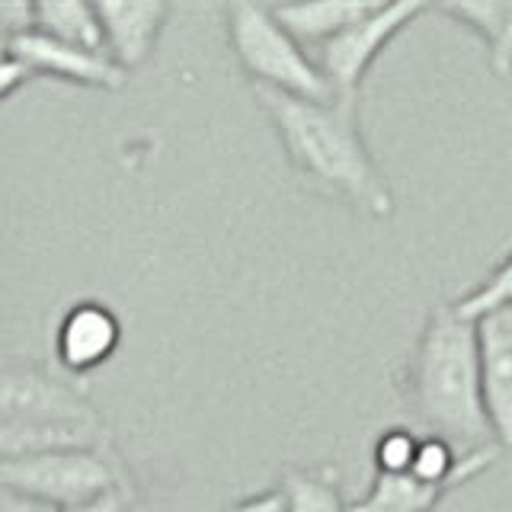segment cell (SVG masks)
Masks as SVG:
<instances>
[{
  "instance_id": "5b68a950",
  "label": "cell",
  "mask_w": 512,
  "mask_h": 512,
  "mask_svg": "<svg viewBox=\"0 0 512 512\" xmlns=\"http://www.w3.org/2000/svg\"><path fill=\"white\" fill-rule=\"evenodd\" d=\"M426 13L420 0H400V4H375L362 20L336 32L330 42L317 48L314 64L327 77L336 100H359L362 80L378 55L404 32L416 16Z\"/></svg>"
},
{
  "instance_id": "7a4b0ae2",
  "label": "cell",
  "mask_w": 512,
  "mask_h": 512,
  "mask_svg": "<svg viewBox=\"0 0 512 512\" xmlns=\"http://www.w3.org/2000/svg\"><path fill=\"white\" fill-rule=\"evenodd\" d=\"M253 93L276 125L288 164L304 180L368 218L394 215V192L362 138L359 100L311 103L266 87Z\"/></svg>"
},
{
  "instance_id": "603a6c76",
  "label": "cell",
  "mask_w": 512,
  "mask_h": 512,
  "mask_svg": "<svg viewBox=\"0 0 512 512\" xmlns=\"http://www.w3.org/2000/svg\"><path fill=\"white\" fill-rule=\"evenodd\" d=\"M29 77H32V74L23 68V64L16 61L13 55H7L4 61H0V100H7V96H10L16 87H23Z\"/></svg>"
},
{
  "instance_id": "52a82bcc",
  "label": "cell",
  "mask_w": 512,
  "mask_h": 512,
  "mask_svg": "<svg viewBox=\"0 0 512 512\" xmlns=\"http://www.w3.org/2000/svg\"><path fill=\"white\" fill-rule=\"evenodd\" d=\"M480 391L500 452L512 448V304L474 320Z\"/></svg>"
},
{
  "instance_id": "7c38bea8",
  "label": "cell",
  "mask_w": 512,
  "mask_h": 512,
  "mask_svg": "<svg viewBox=\"0 0 512 512\" xmlns=\"http://www.w3.org/2000/svg\"><path fill=\"white\" fill-rule=\"evenodd\" d=\"M32 32L61 45L106 55L103 26L93 4H80V0H42V4H32Z\"/></svg>"
},
{
  "instance_id": "ba28073f",
  "label": "cell",
  "mask_w": 512,
  "mask_h": 512,
  "mask_svg": "<svg viewBox=\"0 0 512 512\" xmlns=\"http://www.w3.org/2000/svg\"><path fill=\"white\" fill-rule=\"evenodd\" d=\"M10 55L29 74H45V77L71 80V84H84V87H103V90H116L125 84V71L116 68L109 55L61 45L48 36H39V32H23V36L10 39Z\"/></svg>"
},
{
  "instance_id": "ffe728a7",
  "label": "cell",
  "mask_w": 512,
  "mask_h": 512,
  "mask_svg": "<svg viewBox=\"0 0 512 512\" xmlns=\"http://www.w3.org/2000/svg\"><path fill=\"white\" fill-rule=\"evenodd\" d=\"M228 512H288V506H285V493H282V487H276V490L256 493V496H250V500L234 503Z\"/></svg>"
},
{
  "instance_id": "7402d4cb",
  "label": "cell",
  "mask_w": 512,
  "mask_h": 512,
  "mask_svg": "<svg viewBox=\"0 0 512 512\" xmlns=\"http://www.w3.org/2000/svg\"><path fill=\"white\" fill-rule=\"evenodd\" d=\"M64 512H128V493H125V487H119V490H109V493L96 496V500H90V503L71 506Z\"/></svg>"
},
{
  "instance_id": "9a60e30c",
  "label": "cell",
  "mask_w": 512,
  "mask_h": 512,
  "mask_svg": "<svg viewBox=\"0 0 512 512\" xmlns=\"http://www.w3.org/2000/svg\"><path fill=\"white\" fill-rule=\"evenodd\" d=\"M442 16L455 20L484 42L493 74L506 77L512 68V4H442Z\"/></svg>"
},
{
  "instance_id": "3957f363",
  "label": "cell",
  "mask_w": 512,
  "mask_h": 512,
  "mask_svg": "<svg viewBox=\"0 0 512 512\" xmlns=\"http://www.w3.org/2000/svg\"><path fill=\"white\" fill-rule=\"evenodd\" d=\"M228 29L234 55L240 68L253 77V87H266L311 103L336 100L314 58L282 29V23L272 16V7L250 4V0L231 4Z\"/></svg>"
},
{
  "instance_id": "277c9868",
  "label": "cell",
  "mask_w": 512,
  "mask_h": 512,
  "mask_svg": "<svg viewBox=\"0 0 512 512\" xmlns=\"http://www.w3.org/2000/svg\"><path fill=\"white\" fill-rule=\"evenodd\" d=\"M0 487L71 509L119 490L122 474L100 448H74V452H45L32 458H0Z\"/></svg>"
},
{
  "instance_id": "2e32d148",
  "label": "cell",
  "mask_w": 512,
  "mask_h": 512,
  "mask_svg": "<svg viewBox=\"0 0 512 512\" xmlns=\"http://www.w3.org/2000/svg\"><path fill=\"white\" fill-rule=\"evenodd\" d=\"M288 512H346L336 471H288L282 480Z\"/></svg>"
},
{
  "instance_id": "44dd1931",
  "label": "cell",
  "mask_w": 512,
  "mask_h": 512,
  "mask_svg": "<svg viewBox=\"0 0 512 512\" xmlns=\"http://www.w3.org/2000/svg\"><path fill=\"white\" fill-rule=\"evenodd\" d=\"M0 512H64L52 503H42V500H32V496L23 493H13L0 487Z\"/></svg>"
},
{
  "instance_id": "ac0fdd59",
  "label": "cell",
  "mask_w": 512,
  "mask_h": 512,
  "mask_svg": "<svg viewBox=\"0 0 512 512\" xmlns=\"http://www.w3.org/2000/svg\"><path fill=\"white\" fill-rule=\"evenodd\" d=\"M420 436L410 426H391L384 429L375 442V471L381 474H407L413 464V452Z\"/></svg>"
},
{
  "instance_id": "d4e9b609",
  "label": "cell",
  "mask_w": 512,
  "mask_h": 512,
  "mask_svg": "<svg viewBox=\"0 0 512 512\" xmlns=\"http://www.w3.org/2000/svg\"><path fill=\"white\" fill-rule=\"evenodd\" d=\"M509 74H512V68H509Z\"/></svg>"
},
{
  "instance_id": "4fadbf2b",
  "label": "cell",
  "mask_w": 512,
  "mask_h": 512,
  "mask_svg": "<svg viewBox=\"0 0 512 512\" xmlns=\"http://www.w3.org/2000/svg\"><path fill=\"white\" fill-rule=\"evenodd\" d=\"M452 487H436L407 474L375 471L372 484L359 500L346 503V512H436Z\"/></svg>"
},
{
  "instance_id": "e0dca14e",
  "label": "cell",
  "mask_w": 512,
  "mask_h": 512,
  "mask_svg": "<svg viewBox=\"0 0 512 512\" xmlns=\"http://www.w3.org/2000/svg\"><path fill=\"white\" fill-rule=\"evenodd\" d=\"M506 304H512V250L471 288V292L458 295L452 301V308L461 317L477 320L496 308H506Z\"/></svg>"
},
{
  "instance_id": "8fae6325",
  "label": "cell",
  "mask_w": 512,
  "mask_h": 512,
  "mask_svg": "<svg viewBox=\"0 0 512 512\" xmlns=\"http://www.w3.org/2000/svg\"><path fill=\"white\" fill-rule=\"evenodd\" d=\"M372 0H314V4H282L272 16L298 45H324L372 10Z\"/></svg>"
},
{
  "instance_id": "9c48e42d",
  "label": "cell",
  "mask_w": 512,
  "mask_h": 512,
  "mask_svg": "<svg viewBox=\"0 0 512 512\" xmlns=\"http://www.w3.org/2000/svg\"><path fill=\"white\" fill-rule=\"evenodd\" d=\"M103 26L109 61L122 71H135L151 58L170 7L160 0H103L93 4Z\"/></svg>"
},
{
  "instance_id": "6da1fadb",
  "label": "cell",
  "mask_w": 512,
  "mask_h": 512,
  "mask_svg": "<svg viewBox=\"0 0 512 512\" xmlns=\"http://www.w3.org/2000/svg\"><path fill=\"white\" fill-rule=\"evenodd\" d=\"M400 397L416 436L445 439L458 455L500 452L480 391L474 320L461 317L452 301L426 314L400 375Z\"/></svg>"
},
{
  "instance_id": "30bf717a",
  "label": "cell",
  "mask_w": 512,
  "mask_h": 512,
  "mask_svg": "<svg viewBox=\"0 0 512 512\" xmlns=\"http://www.w3.org/2000/svg\"><path fill=\"white\" fill-rule=\"evenodd\" d=\"M122 340L119 317L106 304L84 301L64 314L58 327V362L74 375H84L90 368L103 365Z\"/></svg>"
},
{
  "instance_id": "d6986e66",
  "label": "cell",
  "mask_w": 512,
  "mask_h": 512,
  "mask_svg": "<svg viewBox=\"0 0 512 512\" xmlns=\"http://www.w3.org/2000/svg\"><path fill=\"white\" fill-rule=\"evenodd\" d=\"M0 32L10 39L32 32V4H26V0H7V4H0Z\"/></svg>"
},
{
  "instance_id": "8992f818",
  "label": "cell",
  "mask_w": 512,
  "mask_h": 512,
  "mask_svg": "<svg viewBox=\"0 0 512 512\" xmlns=\"http://www.w3.org/2000/svg\"><path fill=\"white\" fill-rule=\"evenodd\" d=\"M0 423H84L96 413L74 388L36 368H0Z\"/></svg>"
},
{
  "instance_id": "5bb4252c",
  "label": "cell",
  "mask_w": 512,
  "mask_h": 512,
  "mask_svg": "<svg viewBox=\"0 0 512 512\" xmlns=\"http://www.w3.org/2000/svg\"><path fill=\"white\" fill-rule=\"evenodd\" d=\"M96 448V426L84 423H0V458Z\"/></svg>"
},
{
  "instance_id": "cb8c5ba5",
  "label": "cell",
  "mask_w": 512,
  "mask_h": 512,
  "mask_svg": "<svg viewBox=\"0 0 512 512\" xmlns=\"http://www.w3.org/2000/svg\"><path fill=\"white\" fill-rule=\"evenodd\" d=\"M10 55V36H4V32H0V61H4Z\"/></svg>"
}]
</instances>
